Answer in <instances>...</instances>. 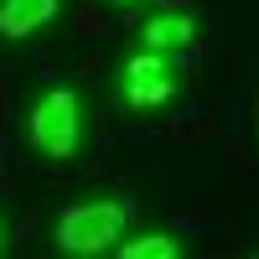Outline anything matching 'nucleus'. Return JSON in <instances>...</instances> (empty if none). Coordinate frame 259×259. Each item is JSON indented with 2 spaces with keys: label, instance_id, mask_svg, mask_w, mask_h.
<instances>
[{
  "label": "nucleus",
  "instance_id": "obj_1",
  "mask_svg": "<svg viewBox=\"0 0 259 259\" xmlns=\"http://www.w3.org/2000/svg\"><path fill=\"white\" fill-rule=\"evenodd\" d=\"M124 233V207L119 202H83L73 212H62V223H57V244L68 249V254H104V249H114V239Z\"/></svg>",
  "mask_w": 259,
  "mask_h": 259
},
{
  "label": "nucleus",
  "instance_id": "obj_2",
  "mask_svg": "<svg viewBox=\"0 0 259 259\" xmlns=\"http://www.w3.org/2000/svg\"><path fill=\"white\" fill-rule=\"evenodd\" d=\"M78 135H83V109H78L73 89L41 94V104L31 109V140L47 150V156H73Z\"/></svg>",
  "mask_w": 259,
  "mask_h": 259
},
{
  "label": "nucleus",
  "instance_id": "obj_3",
  "mask_svg": "<svg viewBox=\"0 0 259 259\" xmlns=\"http://www.w3.org/2000/svg\"><path fill=\"white\" fill-rule=\"evenodd\" d=\"M171 73H177V68H171L156 47L140 52V57H130L124 62V104H130V109H156V104H166L171 89H177Z\"/></svg>",
  "mask_w": 259,
  "mask_h": 259
},
{
  "label": "nucleus",
  "instance_id": "obj_4",
  "mask_svg": "<svg viewBox=\"0 0 259 259\" xmlns=\"http://www.w3.org/2000/svg\"><path fill=\"white\" fill-rule=\"evenodd\" d=\"M57 16V0H0V31L6 36H31Z\"/></svg>",
  "mask_w": 259,
  "mask_h": 259
},
{
  "label": "nucleus",
  "instance_id": "obj_5",
  "mask_svg": "<svg viewBox=\"0 0 259 259\" xmlns=\"http://www.w3.org/2000/svg\"><path fill=\"white\" fill-rule=\"evenodd\" d=\"M192 31H197V26H192V16H177V11H171V16H150V21H145V41H150L156 52H166V47H187Z\"/></svg>",
  "mask_w": 259,
  "mask_h": 259
},
{
  "label": "nucleus",
  "instance_id": "obj_6",
  "mask_svg": "<svg viewBox=\"0 0 259 259\" xmlns=\"http://www.w3.org/2000/svg\"><path fill=\"white\" fill-rule=\"evenodd\" d=\"M177 254H182V244L166 239V233H145V239L124 244V259H177Z\"/></svg>",
  "mask_w": 259,
  "mask_h": 259
},
{
  "label": "nucleus",
  "instance_id": "obj_7",
  "mask_svg": "<svg viewBox=\"0 0 259 259\" xmlns=\"http://www.w3.org/2000/svg\"><path fill=\"white\" fill-rule=\"evenodd\" d=\"M0 244H6V239H0Z\"/></svg>",
  "mask_w": 259,
  "mask_h": 259
}]
</instances>
